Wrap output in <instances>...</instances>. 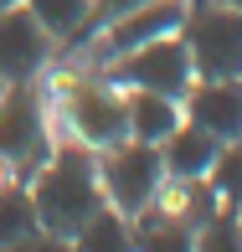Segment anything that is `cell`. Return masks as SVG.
<instances>
[{
  "label": "cell",
  "mask_w": 242,
  "mask_h": 252,
  "mask_svg": "<svg viewBox=\"0 0 242 252\" xmlns=\"http://www.w3.org/2000/svg\"><path fill=\"white\" fill-rule=\"evenodd\" d=\"M26 186H31L41 226H47V232H62V237H72L98 206H108L103 201V186H98V150H88L72 134H67L62 144H52V155L31 170Z\"/></svg>",
  "instance_id": "cell-1"
},
{
  "label": "cell",
  "mask_w": 242,
  "mask_h": 252,
  "mask_svg": "<svg viewBox=\"0 0 242 252\" xmlns=\"http://www.w3.org/2000/svg\"><path fill=\"white\" fill-rule=\"evenodd\" d=\"M57 108L72 139L88 150H108V144L129 139V119H124V88H113L98 67L72 77H57Z\"/></svg>",
  "instance_id": "cell-2"
},
{
  "label": "cell",
  "mask_w": 242,
  "mask_h": 252,
  "mask_svg": "<svg viewBox=\"0 0 242 252\" xmlns=\"http://www.w3.org/2000/svg\"><path fill=\"white\" fill-rule=\"evenodd\" d=\"M180 41L196 77H242V10L227 0H186Z\"/></svg>",
  "instance_id": "cell-3"
},
{
  "label": "cell",
  "mask_w": 242,
  "mask_h": 252,
  "mask_svg": "<svg viewBox=\"0 0 242 252\" xmlns=\"http://www.w3.org/2000/svg\"><path fill=\"white\" fill-rule=\"evenodd\" d=\"M98 186H103V201H108L113 211H124V216L144 211V206L160 201V190H165L160 144L119 139V144H108V150H98Z\"/></svg>",
  "instance_id": "cell-4"
},
{
  "label": "cell",
  "mask_w": 242,
  "mask_h": 252,
  "mask_svg": "<svg viewBox=\"0 0 242 252\" xmlns=\"http://www.w3.org/2000/svg\"><path fill=\"white\" fill-rule=\"evenodd\" d=\"M47 155H52L47 98L36 93V83L0 88V159L10 165V175L31 180V170H36Z\"/></svg>",
  "instance_id": "cell-5"
},
{
  "label": "cell",
  "mask_w": 242,
  "mask_h": 252,
  "mask_svg": "<svg viewBox=\"0 0 242 252\" xmlns=\"http://www.w3.org/2000/svg\"><path fill=\"white\" fill-rule=\"evenodd\" d=\"M98 72L108 77L113 88H144V93H165V98H180V93L196 83L191 52H186V41H180V31H175V36H155V41H144V47H129V52L108 57Z\"/></svg>",
  "instance_id": "cell-6"
},
{
  "label": "cell",
  "mask_w": 242,
  "mask_h": 252,
  "mask_svg": "<svg viewBox=\"0 0 242 252\" xmlns=\"http://www.w3.org/2000/svg\"><path fill=\"white\" fill-rule=\"evenodd\" d=\"M180 21H186V0H144V5H129V10H119V16H108L93 36H88L93 41L88 57H93V67H103L108 57H119L129 47H144V41H155V36H175Z\"/></svg>",
  "instance_id": "cell-7"
},
{
  "label": "cell",
  "mask_w": 242,
  "mask_h": 252,
  "mask_svg": "<svg viewBox=\"0 0 242 252\" xmlns=\"http://www.w3.org/2000/svg\"><path fill=\"white\" fill-rule=\"evenodd\" d=\"M52 47H57V41L41 31V21L31 16L21 0L10 10H0V88L36 83L41 67L52 62Z\"/></svg>",
  "instance_id": "cell-8"
},
{
  "label": "cell",
  "mask_w": 242,
  "mask_h": 252,
  "mask_svg": "<svg viewBox=\"0 0 242 252\" xmlns=\"http://www.w3.org/2000/svg\"><path fill=\"white\" fill-rule=\"evenodd\" d=\"M180 113L211 139H242V77H196L180 93Z\"/></svg>",
  "instance_id": "cell-9"
},
{
  "label": "cell",
  "mask_w": 242,
  "mask_h": 252,
  "mask_svg": "<svg viewBox=\"0 0 242 252\" xmlns=\"http://www.w3.org/2000/svg\"><path fill=\"white\" fill-rule=\"evenodd\" d=\"M216 150H222V139H211L201 124L180 119L175 129H170V139L160 144V159H165V180L206 175V170H211V159H216Z\"/></svg>",
  "instance_id": "cell-10"
},
{
  "label": "cell",
  "mask_w": 242,
  "mask_h": 252,
  "mask_svg": "<svg viewBox=\"0 0 242 252\" xmlns=\"http://www.w3.org/2000/svg\"><path fill=\"white\" fill-rule=\"evenodd\" d=\"M124 119H129V139L165 144V139H170V129H175L186 113H180V98L144 93V88H124Z\"/></svg>",
  "instance_id": "cell-11"
},
{
  "label": "cell",
  "mask_w": 242,
  "mask_h": 252,
  "mask_svg": "<svg viewBox=\"0 0 242 252\" xmlns=\"http://www.w3.org/2000/svg\"><path fill=\"white\" fill-rule=\"evenodd\" d=\"M129 226H134V252H196V226L180 221L175 211H165L160 201L134 211Z\"/></svg>",
  "instance_id": "cell-12"
},
{
  "label": "cell",
  "mask_w": 242,
  "mask_h": 252,
  "mask_svg": "<svg viewBox=\"0 0 242 252\" xmlns=\"http://www.w3.org/2000/svg\"><path fill=\"white\" fill-rule=\"evenodd\" d=\"M57 47H83L93 36V0H21Z\"/></svg>",
  "instance_id": "cell-13"
},
{
  "label": "cell",
  "mask_w": 242,
  "mask_h": 252,
  "mask_svg": "<svg viewBox=\"0 0 242 252\" xmlns=\"http://www.w3.org/2000/svg\"><path fill=\"white\" fill-rule=\"evenodd\" d=\"M160 206H165V211H175L180 221H191L196 232L227 211V206H222V196L211 190V180H206V175H191V180H165V190H160Z\"/></svg>",
  "instance_id": "cell-14"
},
{
  "label": "cell",
  "mask_w": 242,
  "mask_h": 252,
  "mask_svg": "<svg viewBox=\"0 0 242 252\" xmlns=\"http://www.w3.org/2000/svg\"><path fill=\"white\" fill-rule=\"evenodd\" d=\"M72 252H134L129 216L113 211V206H98V211L72 232Z\"/></svg>",
  "instance_id": "cell-15"
},
{
  "label": "cell",
  "mask_w": 242,
  "mask_h": 252,
  "mask_svg": "<svg viewBox=\"0 0 242 252\" xmlns=\"http://www.w3.org/2000/svg\"><path fill=\"white\" fill-rule=\"evenodd\" d=\"M41 216H36V201H31V186L21 175L0 180V247L21 242L26 232H36Z\"/></svg>",
  "instance_id": "cell-16"
},
{
  "label": "cell",
  "mask_w": 242,
  "mask_h": 252,
  "mask_svg": "<svg viewBox=\"0 0 242 252\" xmlns=\"http://www.w3.org/2000/svg\"><path fill=\"white\" fill-rule=\"evenodd\" d=\"M206 180H211V190L222 196L227 211H237V206H242V139H227L222 150H216Z\"/></svg>",
  "instance_id": "cell-17"
},
{
  "label": "cell",
  "mask_w": 242,
  "mask_h": 252,
  "mask_svg": "<svg viewBox=\"0 0 242 252\" xmlns=\"http://www.w3.org/2000/svg\"><path fill=\"white\" fill-rule=\"evenodd\" d=\"M196 252H242V232H237V216L222 211L216 221H206L196 232Z\"/></svg>",
  "instance_id": "cell-18"
},
{
  "label": "cell",
  "mask_w": 242,
  "mask_h": 252,
  "mask_svg": "<svg viewBox=\"0 0 242 252\" xmlns=\"http://www.w3.org/2000/svg\"><path fill=\"white\" fill-rule=\"evenodd\" d=\"M0 252H72V237H62V232H47V226H36V232H26L21 242H10V247H0Z\"/></svg>",
  "instance_id": "cell-19"
},
{
  "label": "cell",
  "mask_w": 242,
  "mask_h": 252,
  "mask_svg": "<svg viewBox=\"0 0 242 252\" xmlns=\"http://www.w3.org/2000/svg\"><path fill=\"white\" fill-rule=\"evenodd\" d=\"M129 5H144V0H93V31L103 26L108 16H119V10H129Z\"/></svg>",
  "instance_id": "cell-20"
},
{
  "label": "cell",
  "mask_w": 242,
  "mask_h": 252,
  "mask_svg": "<svg viewBox=\"0 0 242 252\" xmlns=\"http://www.w3.org/2000/svg\"><path fill=\"white\" fill-rule=\"evenodd\" d=\"M232 216H237V232H242V206H237V211H232Z\"/></svg>",
  "instance_id": "cell-21"
},
{
  "label": "cell",
  "mask_w": 242,
  "mask_h": 252,
  "mask_svg": "<svg viewBox=\"0 0 242 252\" xmlns=\"http://www.w3.org/2000/svg\"><path fill=\"white\" fill-rule=\"evenodd\" d=\"M10 5H16V0H0V10H10Z\"/></svg>",
  "instance_id": "cell-22"
},
{
  "label": "cell",
  "mask_w": 242,
  "mask_h": 252,
  "mask_svg": "<svg viewBox=\"0 0 242 252\" xmlns=\"http://www.w3.org/2000/svg\"><path fill=\"white\" fill-rule=\"evenodd\" d=\"M227 5H237V10H242V0H227Z\"/></svg>",
  "instance_id": "cell-23"
}]
</instances>
